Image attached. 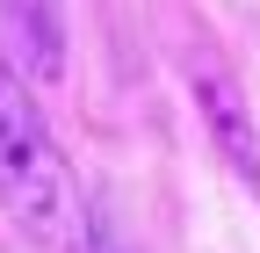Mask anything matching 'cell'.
<instances>
[{"instance_id": "6da1fadb", "label": "cell", "mask_w": 260, "mask_h": 253, "mask_svg": "<svg viewBox=\"0 0 260 253\" xmlns=\"http://www.w3.org/2000/svg\"><path fill=\"white\" fill-rule=\"evenodd\" d=\"M0 210L44 253H87L94 246V217L80 203V181L65 167L37 94L22 87V73L8 58H0Z\"/></svg>"}, {"instance_id": "3957f363", "label": "cell", "mask_w": 260, "mask_h": 253, "mask_svg": "<svg viewBox=\"0 0 260 253\" xmlns=\"http://www.w3.org/2000/svg\"><path fill=\"white\" fill-rule=\"evenodd\" d=\"M195 94H203V116H210V131H217V145H224V160H232V167L253 181L260 160H253V123H246V109H239V87L203 73V87H195Z\"/></svg>"}, {"instance_id": "7a4b0ae2", "label": "cell", "mask_w": 260, "mask_h": 253, "mask_svg": "<svg viewBox=\"0 0 260 253\" xmlns=\"http://www.w3.org/2000/svg\"><path fill=\"white\" fill-rule=\"evenodd\" d=\"M0 37L29 58V73L65 80V8L58 0H0Z\"/></svg>"}]
</instances>
